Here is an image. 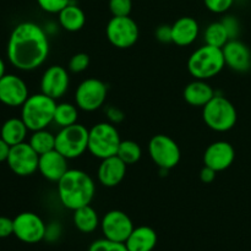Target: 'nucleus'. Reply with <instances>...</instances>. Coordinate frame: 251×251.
I'll use <instances>...</instances> for the list:
<instances>
[{
    "label": "nucleus",
    "mask_w": 251,
    "mask_h": 251,
    "mask_svg": "<svg viewBox=\"0 0 251 251\" xmlns=\"http://www.w3.org/2000/svg\"><path fill=\"white\" fill-rule=\"evenodd\" d=\"M50 50L46 29L31 21L16 25L7 41L6 55L17 70L33 71L46 63Z\"/></svg>",
    "instance_id": "obj_1"
},
{
    "label": "nucleus",
    "mask_w": 251,
    "mask_h": 251,
    "mask_svg": "<svg viewBox=\"0 0 251 251\" xmlns=\"http://www.w3.org/2000/svg\"><path fill=\"white\" fill-rule=\"evenodd\" d=\"M96 194L92 176L81 169H69L58 181V198L65 208L75 211L91 205Z\"/></svg>",
    "instance_id": "obj_2"
},
{
    "label": "nucleus",
    "mask_w": 251,
    "mask_h": 251,
    "mask_svg": "<svg viewBox=\"0 0 251 251\" xmlns=\"http://www.w3.org/2000/svg\"><path fill=\"white\" fill-rule=\"evenodd\" d=\"M225 66L222 48L208 44L199 47L188 59V71L196 80H210L217 76Z\"/></svg>",
    "instance_id": "obj_3"
},
{
    "label": "nucleus",
    "mask_w": 251,
    "mask_h": 251,
    "mask_svg": "<svg viewBox=\"0 0 251 251\" xmlns=\"http://www.w3.org/2000/svg\"><path fill=\"white\" fill-rule=\"evenodd\" d=\"M56 100L44 93L29 95L21 107V119L29 131L47 129L54 120Z\"/></svg>",
    "instance_id": "obj_4"
},
{
    "label": "nucleus",
    "mask_w": 251,
    "mask_h": 251,
    "mask_svg": "<svg viewBox=\"0 0 251 251\" xmlns=\"http://www.w3.org/2000/svg\"><path fill=\"white\" fill-rule=\"evenodd\" d=\"M202 119L213 131L227 132L237 124L238 113L234 104L228 98L216 95L202 108Z\"/></svg>",
    "instance_id": "obj_5"
},
{
    "label": "nucleus",
    "mask_w": 251,
    "mask_h": 251,
    "mask_svg": "<svg viewBox=\"0 0 251 251\" xmlns=\"http://www.w3.org/2000/svg\"><path fill=\"white\" fill-rule=\"evenodd\" d=\"M120 134L117 126L109 122L97 123L90 129L87 151L98 159L117 156L119 150Z\"/></svg>",
    "instance_id": "obj_6"
},
{
    "label": "nucleus",
    "mask_w": 251,
    "mask_h": 251,
    "mask_svg": "<svg viewBox=\"0 0 251 251\" xmlns=\"http://www.w3.org/2000/svg\"><path fill=\"white\" fill-rule=\"evenodd\" d=\"M90 129L82 124L61 127L55 134V150L68 159H75L82 156L88 150Z\"/></svg>",
    "instance_id": "obj_7"
},
{
    "label": "nucleus",
    "mask_w": 251,
    "mask_h": 251,
    "mask_svg": "<svg viewBox=\"0 0 251 251\" xmlns=\"http://www.w3.org/2000/svg\"><path fill=\"white\" fill-rule=\"evenodd\" d=\"M149 154L162 171H169L180 162L181 152L176 140L164 134L154 135L149 142Z\"/></svg>",
    "instance_id": "obj_8"
},
{
    "label": "nucleus",
    "mask_w": 251,
    "mask_h": 251,
    "mask_svg": "<svg viewBox=\"0 0 251 251\" xmlns=\"http://www.w3.org/2000/svg\"><path fill=\"white\" fill-rule=\"evenodd\" d=\"M107 39L118 49L131 48L139 41L140 31L136 21L130 16H113L105 27Z\"/></svg>",
    "instance_id": "obj_9"
},
{
    "label": "nucleus",
    "mask_w": 251,
    "mask_h": 251,
    "mask_svg": "<svg viewBox=\"0 0 251 251\" xmlns=\"http://www.w3.org/2000/svg\"><path fill=\"white\" fill-rule=\"evenodd\" d=\"M108 87L102 80L90 77L77 86L75 92V104L83 112H96L104 105Z\"/></svg>",
    "instance_id": "obj_10"
},
{
    "label": "nucleus",
    "mask_w": 251,
    "mask_h": 251,
    "mask_svg": "<svg viewBox=\"0 0 251 251\" xmlns=\"http://www.w3.org/2000/svg\"><path fill=\"white\" fill-rule=\"evenodd\" d=\"M39 154L28 142H21L11 146L6 163L14 174L19 176H29L38 171Z\"/></svg>",
    "instance_id": "obj_11"
},
{
    "label": "nucleus",
    "mask_w": 251,
    "mask_h": 251,
    "mask_svg": "<svg viewBox=\"0 0 251 251\" xmlns=\"http://www.w3.org/2000/svg\"><path fill=\"white\" fill-rule=\"evenodd\" d=\"M47 225L37 213L22 212L14 218V235L22 243L36 244L44 240Z\"/></svg>",
    "instance_id": "obj_12"
},
{
    "label": "nucleus",
    "mask_w": 251,
    "mask_h": 251,
    "mask_svg": "<svg viewBox=\"0 0 251 251\" xmlns=\"http://www.w3.org/2000/svg\"><path fill=\"white\" fill-rule=\"evenodd\" d=\"M131 218L120 210H112L100 220L103 237L118 243H125L134 230Z\"/></svg>",
    "instance_id": "obj_13"
},
{
    "label": "nucleus",
    "mask_w": 251,
    "mask_h": 251,
    "mask_svg": "<svg viewBox=\"0 0 251 251\" xmlns=\"http://www.w3.org/2000/svg\"><path fill=\"white\" fill-rule=\"evenodd\" d=\"M28 97V86L24 78L14 74H5L0 78V103L11 108L22 107Z\"/></svg>",
    "instance_id": "obj_14"
},
{
    "label": "nucleus",
    "mask_w": 251,
    "mask_h": 251,
    "mask_svg": "<svg viewBox=\"0 0 251 251\" xmlns=\"http://www.w3.org/2000/svg\"><path fill=\"white\" fill-rule=\"evenodd\" d=\"M70 86L69 71L61 65H51L46 69L41 78V92L53 100H60Z\"/></svg>",
    "instance_id": "obj_15"
},
{
    "label": "nucleus",
    "mask_w": 251,
    "mask_h": 251,
    "mask_svg": "<svg viewBox=\"0 0 251 251\" xmlns=\"http://www.w3.org/2000/svg\"><path fill=\"white\" fill-rule=\"evenodd\" d=\"M235 159V150L228 141H215L208 145L203 153V164L213 171L223 172L229 168Z\"/></svg>",
    "instance_id": "obj_16"
},
{
    "label": "nucleus",
    "mask_w": 251,
    "mask_h": 251,
    "mask_svg": "<svg viewBox=\"0 0 251 251\" xmlns=\"http://www.w3.org/2000/svg\"><path fill=\"white\" fill-rule=\"evenodd\" d=\"M226 66L235 73H248L251 69V50L238 38L229 39L222 48Z\"/></svg>",
    "instance_id": "obj_17"
},
{
    "label": "nucleus",
    "mask_w": 251,
    "mask_h": 251,
    "mask_svg": "<svg viewBox=\"0 0 251 251\" xmlns=\"http://www.w3.org/2000/svg\"><path fill=\"white\" fill-rule=\"evenodd\" d=\"M68 161L69 159L64 157L60 152L53 150L39 156L38 171L47 180L58 183L63 178L64 174L70 169L68 166Z\"/></svg>",
    "instance_id": "obj_18"
},
{
    "label": "nucleus",
    "mask_w": 251,
    "mask_h": 251,
    "mask_svg": "<svg viewBox=\"0 0 251 251\" xmlns=\"http://www.w3.org/2000/svg\"><path fill=\"white\" fill-rule=\"evenodd\" d=\"M126 164L118 156L100 159L98 167V181L105 188H115L124 180L126 176Z\"/></svg>",
    "instance_id": "obj_19"
},
{
    "label": "nucleus",
    "mask_w": 251,
    "mask_h": 251,
    "mask_svg": "<svg viewBox=\"0 0 251 251\" xmlns=\"http://www.w3.org/2000/svg\"><path fill=\"white\" fill-rule=\"evenodd\" d=\"M200 26L194 17H179L172 25V43L179 47H188L198 39Z\"/></svg>",
    "instance_id": "obj_20"
},
{
    "label": "nucleus",
    "mask_w": 251,
    "mask_h": 251,
    "mask_svg": "<svg viewBox=\"0 0 251 251\" xmlns=\"http://www.w3.org/2000/svg\"><path fill=\"white\" fill-rule=\"evenodd\" d=\"M215 96V90L207 81L196 80V78L185 86L183 92V97L188 104L201 108L205 107Z\"/></svg>",
    "instance_id": "obj_21"
},
{
    "label": "nucleus",
    "mask_w": 251,
    "mask_h": 251,
    "mask_svg": "<svg viewBox=\"0 0 251 251\" xmlns=\"http://www.w3.org/2000/svg\"><path fill=\"white\" fill-rule=\"evenodd\" d=\"M157 233L149 226H140L134 228L131 234L125 242L129 251H152L157 245Z\"/></svg>",
    "instance_id": "obj_22"
},
{
    "label": "nucleus",
    "mask_w": 251,
    "mask_h": 251,
    "mask_svg": "<svg viewBox=\"0 0 251 251\" xmlns=\"http://www.w3.org/2000/svg\"><path fill=\"white\" fill-rule=\"evenodd\" d=\"M59 25L68 32H77L86 24V15L78 5L70 2L58 14Z\"/></svg>",
    "instance_id": "obj_23"
},
{
    "label": "nucleus",
    "mask_w": 251,
    "mask_h": 251,
    "mask_svg": "<svg viewBox=\"0 0 251 251\" xmlns=\"http://www.w3.org/2000/svg\"><path fill=\"white\" fill-rule=\"evenodd\" d=\"M28 131V127L21 118H10L0 126V137L10 146H15L25 142Z\"/></svg>",
    "instance_id": "obj_24"
},
{
    "label": "nucleus",
    "mask_w": 251,
    "mask_h": 251,
    "mask_svg": "<svg viewBox=\"0 0 251 251\" xmlns=\"http://www.w3.org/2000/svg\"><path fill=\"white\" fill-rule=\"evenodd\" d=\"M73 222L81 233H93L100 226V216L91 205L73 211Z\"/></svg>",
    "instance_id": "obj_25"
},
{
    "label": "nucleus",
    "mask_w": 251,
    "mask_h": 251,
    "mask_svg": "<svg viewBox=\"0 0 251 251\" xmlns=\"http://www.w3.org/2000/svg\"><path fill=\"white\" fill-rule=\"evenodd\" d=\"M78 119V107L76 104L68 102H61L56 104L55 113H54V124L59 127H66L77 123Z\"/></svg>",
    "instance_id": "obj_26"
},
{
    "label": "nucleus",
    "mask_w": 251,
    "mask_h": 251,
    "mask_svg": "<svg viewBox=\"0 0 251 251\" xmlns=\"http://www.w3.org/2000/svg\"><path fill=\"white\" fill-rule=\"evenodd\" d=\"M229 34L222 21H216L208 25L203 32V41L208 46L223 48L229 41Z\"/></svg>",
    "instance_id": "obj_27"
},
{
    "label": "nucleus",
    "mask_w": 251,
    "mask_h": 251,
    "mask_svg": "<svg viewBox=\"0 0 251 251\" xmlns=\"http://www.w3.org/2000/svg\"><path fill=\"white\" fill-rule=\"evenodd\" d=\"M28 144L41 156V154L55 150V135L51 134L47 129L32 131V135L29 136L28 140Z\"/></svg>",
    "instance_id": "obj_28"
},
{
    "label": "nucleus",
    "mask_w": 251,
    "mask_h": 251,
    "mask_svg": "<svg viewBox=\"0 0 251 251\" xmlns=\"http://www.w3.org/2000/svg\"><path fill=\"white\" fill-rule=\"evenodd\" d=\"M117 156L124 162L126 166L137 163L142 157V149L136 141L132 140H122Z\"/></svg>",
    "instance_id": "obj_29"
},
{
    "label": "nucleus",
    "mask_w": 251,
    "mask_h": 251,
    "mask_svg": "<svg viewBox=\"0 0 251 251\" xmlns=\"http://www.w3.org/2000/svg\"><path fill=\"white\" fill-rule=\"evenodd\" d=\"M88 251H129L125 243L113 242V240L103 238L93 242L88 248Z\"/></svg>",
    "instance_id": "obj_30"
},
{
    "label": "nucleus",
    "mask_w": 251,
    "mask_h": 251,
    "mask_svg": "<svg viewBox=\"0 0 251 251\" xmlns=\"http://www.w3.org/2000/svg\"><path fill=\"white\" fill-rule=\"evenodd\" d=\"M88 66H90V56L88 54L81 51V53H76L71 56V59L69 60L68 69L70 73L80 74L87 70Z\"/></svg>",
    "instance_id": "obj_31"
},
{
    "label": "nucleus",
    "mask_w": 251,
    "mask_h": 251,
    "mask_svg": "<svg viewBox=\"0 0 251 251\" xmlns=\"http://www.w3.org/2000/svg\"><path fill=\"white\" fill-rule=\"evenodd\" d=\"M109 10L113 16H130L132 10L131 0H109Z\"/></svg>",
    "instance_id": "obj_32"
},
{
    "label": "nucleus",
    "mask_w": 251,
    "mask_h": 251,
    "mask_svg": "<svg viewBox=\"0 0 251 251\" xmlns=\"http://www.w3.org/2000/svg\"><path fill=\"white\" fill-rule=\"evenodd\" d=\"M70 2L71 0H37L38 6L48 14H59Z\"/></svg>",
    "instance_id": "obj_33"
},
{
    "label": "nucleus",
    "mask_w": 251,
    "mask_h": 251,
    "mask_svg": "<svg viewBox=\"0 0 251 251\" xmlns=\"http://www.w3.org/2000/svg\"><path fill=\"white\" fill-rule=\"evenodd\" d=\"M208 11L213 14H225L234 4V0H203Z\"/></svg>",
    "instance_id": "obj_34"
},
{
    "label": "nucleus",
    "mask_w": 251,
    "mask_h": 251,
    "mask_svg": "<svg viewBox=\"0 0 251 251\" xmlns=\"http://www.w3.org/2000/svg\"><path fill=\"white\" fill-rule=\"evenodd\" d=\"M222 24L225 25L226 29H227L228 34H229L230 39H235L238 38L240 32V24L238 21V19L235 16H225L222 20Z\"/></svg>",
    "instance_id": "obj_35"
},
{
    "label": "nucleus",
    "mask_w": 251,
    "mask_h": 251,
    "mask_svg": "<svg viewBox=\"0 0 251 251\" xmlns=\"http://www.w3.org/2000/svg\"><path fill=\"white\" fill-rule=\"evenodd\" d=\"M63 233V228H61L60 223L59 222H51L47 225L46 228V235H44V240L49 243H55L59 240Z\"/></svg>",
    "instance_id": "obj_36"
},
{
    "label": "nucleus",
    "mask_w": 251,
    "mask_h": 251,
    "mask_svg": "<svg viewBox=\"0 0 251 251\" xmlns=\"http://www.w3.org/2000/svg\"><path fill=\"white\" fill-rule=\"evenodd\" d=\"M14 234V220L5 216H0V239Z\"/></svg>",
    "instance_id": "obj_37"
},
{
    "label": "nucleus",
    "mask_w": 251,
    "mask_h": 251,
    "mask_svg": "<svg viewBox=\"0 0 251 251\" xmlns=\"http://www.w3.org/2000/svg\"><path fill=\"white\" fill-rule=\"evenodd\" d=\"M154 37L161 43H172V26L161 25L154 31Z\"/></svg>",
    "instance_id": "obj_38"
},
{
    "label": "nucleus",
    "mask_w": 251,
    "mask_h": 251,
    "mask_svg": "<svg viewBox=\"0 0 251 251\" xmlns=\"http://www.w3.org/2000/svg\"><path fill=\"white\" fill-rule=\"evenodd\" d=\"M105 114H107L109 123H112V124L114 125L119 124V123H122L123 120H124V113H123L119 108L108 107L107 109H105Z\"/></svg>",
    "instance_id": "obj_39"
},
{
    "label": "nucleus",
    "mask_w": 251,
    "mask_h": 251,
    "mask_svg": "<svg viewBox=\"0 0 251 251\" xmlns=\"http://www.w3.org/2000/svg\"><path fill=\"white\" fill-rule=\"evenodd\" d=\"M216 176H217V172L213 171L212 168H210L207 166H203V168L200 171V179L205 184L213 183L216 179Z\"/></svg>",
    "instance_id": "obj_40"
},
{
    "label": "nucleus",
    "mask_w": 251,
    "mask_h": 251,
    "mask_svg": "<svg viewBox=\"0 0 251 251\" xmlns=\"http://www.w3.org/2000/svg\"><path fill=\"white\" fill-rule=\"evenodd\" d=\"M10 149H11V146L0 137V163L6 162L7 157H9V153H10Z\"/></svg>",
    "instance_id": "obj_41"
},
{
    "label": "nucleus",
    "mask_w": 251,
    "mask_h": 251,
    "mask_svg": "<svg viewBox=\"0 0 251 251\" xmlns=\"http://www.w3.org/2000/svg\"><path fill=\"white\" fill-rule=\"evenodd\" d=\"M5 74H6V66H5L4 60L0 58V78H1Z\"/></svg>",
    "instance_id": "obj_42"
},
{
    "label": "nucleus",
    "mask_w": 251,
    "mask_h": 251,
    "mask_svg": "<svg viewBox=\"0 0 251 251\" xmlns=\"http://www.w3.org/2000/svg\"><path fill=\"white\" fill-rule=\"evenodd\" d=\"M0 126H1V125H0Z\"/></svg>",
    "instance_id": "obj_43"
}]
</instances>
